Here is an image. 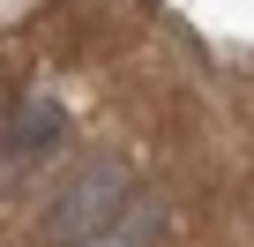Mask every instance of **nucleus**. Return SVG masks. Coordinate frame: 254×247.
<instances>
[{"instance_id":"obj_1","label":"nucleus","mask_w":254,"mask_h":247,"mask_svg":"<svg viewBox=\"0 0 254 247\" xmlns=\"http://www.w3.org/2000/svg\"><path fill=\"white\" fill-rule=\"evenodd\" d=\"M127 202H135V172H127L120 158H97V165H82V172L60 187V210L45 217V232H53L60 247H82V240L112 232Z\"/></svg>"},{"instance_id":"obj_2","label":"nucleus","mask_w":254,"mask_h":247,"mask_svg":"<svg viewBox=\"0 0 254 247\" xmlns=\"http://www.w3.org/2000/svg\"><path fill=\"white\" fill-rule=\"evenodd\" d=\"M60 128H67V112H60L53 97H30L8 128H0V180H8L15 165H30V158H45V150L60 143Z\"/></svg>"}]
</instances>
